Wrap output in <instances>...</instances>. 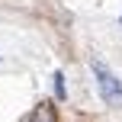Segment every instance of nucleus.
Listing matches in <instances>:
<instances>
[{"mask_svg":"<svg viewBox=\"0 0 122 122\" xmlns=\"http://www.w3.org/2000/svg\"><path fill=\"white\" fill-rule=\"evenodd\" d=\"M90 67H93V77H97V87H100L103 103L112 106V109H122V80L103 64V61H97V58L90 61Z\"/></svg>","mask_w":122,"mask_h":122,"instance_id":"1","label":"nucleus"},{"mask_svg":"<svg viewBox=\"0 0 122 122\" xmlns=\"http://www.w3.org/2000/svg\"><path fill=\"white\" fill-rule=\"evenodd\" d=\"M29 122H58V106L51 103V100H42V103L29 112Z\"/></svg>","mask_w":122,"mask_h":122,"instance_id":"2","label":"nucleus"},{"mask_svg":"<svg viewBox=\"0 0 122 122\" xmlns=\"http://www.w3.org/2000/svg\"><path fill=\"white\" fill-rule=\"evenodd\" d=\"M51 80H55V97H58V100H64V97H67V90H64V74L55 71V77H51Z\"/></svg>","mask_w":122,"mask_h":122,"instance_id":"3","label":"nucleus"}]
</instances>
